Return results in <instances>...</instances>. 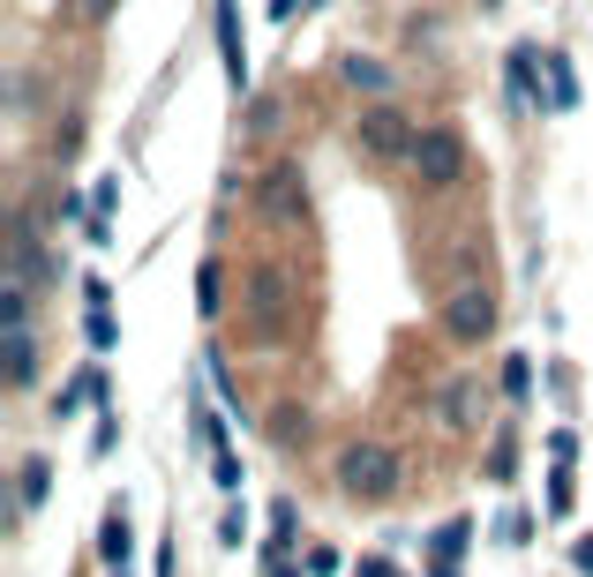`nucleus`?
Wrapping results in <instances>:
<instances>
[{
    "mask_svg": "<svg viewBox=\"0 0 593 577\" xmlns=\"http://www.w3.org/2000/svg\"><path fill=\"white\" fill-rule=\"evenodd\" d=\"M488 330H496V292L481 286V278H459L451 300H443V337L451 345H481Z\"/></svg>",
    "mask_w": 593,
    "mask_h": 577,
    "instance_id": "nucleus-4",
    "label": "nucleus"
},
{
    "mask_svg": "<svg viewBox=\"0 0 593 577\" xmlns=\"http://www.w3.org/2000/svg\"><path fill=\"white\" fill-rule=\"evenodd\" d=\"M571 563H579V570L593 577V533H579V540H571Z\"/></svg>",
    "mask_w": 593,
    "mask_h": 577,
    "instance_id": "nucleus-22",
    "label": "nucleus"
},
{
    "mask_svg": "<svg viewBox=\"0 0 593 577\" xmlns=\"http://www.w3.org/2000/svg\"><path fill=\"white\" fill-rule=\"evenodd\" d=\"M504 390L526 406V398H534V368H526V360H504Z\"/></svg>",
    "mask_w": 593,
    "mask_h": 577,
    "instance_id": "nucleus-14",
    "label": "nucleus"
},
{
    "mask_svg": "<svg viewBox=\"0 0 593 577\" xmlns=\"http://www.w3.org/2000/svg\"><path fill=\"white\" fill-rule=\"evenodd\" d=\"M353 143H361V158H414V121L398 113V106H369L361 121H353Z\"/></svg>",
    "mask_w": 593,
    "mask_h": 577,
    "instance_id": "nucleus-5",
    "label": "nucleus"
},
{
    "mask_svg": "<svg viewBox=\"0 0 593 577\" xmlns=\"http://www.w3.org/2000/svg\"><path fill=\"white\" fill-rule=\"evenodd\" d=\"M113 8H121V0H68V15H76V23H106Z\"/></svg>",
    "mask_w": 593,
    "mask_h": 577,
    "instance_id": "nucleus-16",
    "label": "nucleus"
},
{
    "mask_svg": "<svg viewBox=\"0 0 593 577\" xmlns=\"http://www.w3.org/2000/svg\"><path fill=\"white\" fill-rule=\"evenodd\" d=\"M278 121H286V106H278V98H255L249 121H241V135H249V143H271V135H278Z\"/></svg>",
    "mask_w": 593,
    "mask_h": 577,
    "instance_id": "nucleus-10",
    "label": "nucleus"
},
{
    "mask_svg": "<svg viewBox=\"0 0 593 577\" xmlns=\"http://www.w3.org/2000/svg\"><path fill=\"white\" fill-rule=\"evenodd\" d=\"M90 345H98V353L113 345V315H106V308H90Z\"/></svg>",
    "mask_w": 593,
    "mask_h": 577,
    "instance_id": "nucleus-20",
    "label": "nucleus"
},
{
    "mask_svg": "<svg viewBox=\"0 0 593 577\" xmlns=\"http://www.w3.org/2000/svg\"><path fill=\"white\" fill-rule=\"evenodd\" d=\"M549 90H556V98H549L556 113H563V106H579V82H571V68H563L556 53H549Z\"/></svg>",
    "mask_w": 593,
    "mask_h": 577,
    "instance_id": "nucleus-13",
    "label": "nucleus"
},
{
    "mask_svg": "<svg viewBox=\"0 0 593 577\" xmlns=\"http://www.w3.org/2000/svg\"><path fill=\"white\" fill-rule=\"evenodd\" d=\"M23 502H45V457L23 465Z\"/></svg>",
    "mask_w": 593,
    "mask_h": 577,
    "instance_id": "nucleus-18",
    "label": "nucleus"
},
{
    "mask_svg": "<svg viewBox=\"0 0 593 577\" xmlns=\"http://www.w3.org/2000/svg\"><path fill=\"white\" fill-rule=\"evenodd\" d=\"M459 547H466V525H443V533H436V555H443V563H451Z\"/></svg>",
    "mask_w": 593,
    "mask_h": 577,
    "instance_id": "nucleus-21",
    "label": "nucleus"
},
{
    "mask_svg": "<svg viewBox=\"0 0 593 577\" xmlns=\"http://www.w3.org/2000/svg\"><path fill=\"white\" fill-rule=\"evenodd\" d=\"M331 480H339V495H353V502H391L398 480H406V457L391 451V443H345L339 465H331Z\"/></svg>",
    "mask_w": 593,
    "mask_h": 577,
    "instance_id": "nucleus-2",
    "label": "nucleus"
},
{
    "mask_svg": "<svg viewBox=\"0 0 593 577\" xmlns=\"http://www.w3.org/2000/svg\"><path fill=\"white\" fill-rule=\"evenodd\" d=\"M218 45H226V76L241 90V82H249V53H241V8H233V0H218Z\"/></svg>",
    "mask_w": 593,
    "mask_h": 577,
    "instance_id": "nucleus-8",
    "label": "nucleus"
},
{
    "mask_svg": "<svg viewBox=\"0 0 593 577\" xmlns=\"http://www.w3.org/2000/svg\"><path fill=\"white\" fill-rule=\"evenodd\" d=\"M481 420V382H451L443 390V428H473Z\"/></svg>",
    "mask_w": 593,
    "mask_h": 577,
    "instance_id": "nucleus-9",
    "label": "nucleus"
},
{
    "mask_svg": "<svg viewBox=\"0 0 593 577\" xmlns=\"http://www.w3.org/2000/svg\"><path fill=\"white\" fill-rule=\"evenodd\" d=\"M428 577H459V570H451V563H436V570H428Z\"/></svg>",
    "mask_w": 593,
    "mask_h": 577,
    "instance_id": "nucleus-23",
    "label": "nucleus"
},
{
    "mask_svg": "<svg viewBox=\"0 0 593 577\" xmlns=\"http://www.w3.org/2000/svg\"><path fill=\"white\" fill-rule=\"evenodd\" d=\"M98 390H106V382H98V375H76V382H68V398H61V412H76V406H90V398H98Z\"/></svg>",
    "mask_w": 593,
    "mask_h": 577,
    "instance_id": "nucleus-15",
    "label": "nucleus"
},
{
    "mask_svg": "<svg viewBox=\"0 0 593 577\" xmlns=\"http://www.w3.org/2000/svg\"><path fill=\"white\" fill-rule=\"evenodd\" d=\"M98 547H106V563H113V570H128V510H121V502L106 510V533H98Z\"/></svg>",
    "mask_w": 593,
    "mask_h": 577,
    "instance_id": "nucleus-11",
    "label": "nucleus"
},
{
    "mask_svg": "<svg viewBox=\"0 0 593 577\" xmlns=\"http://www.w3.org/2000/svg\"><path fill=\"white\" fill-rule=\"evenodd\" d=\"M294 270L286 263H249L241 270V330H249V345H294Z\"/></svg>",
    "mask_w": 593,
    "mask_h": 577,
    "instance_id": "nucleus-1",
    "label": "nucleus"
},
{
    "mask_svg": "<svg viewBox=\"0 0 593 577\" xmlns=\"http://www.w3.org/2000/svg\"><path fill=\"white\" fill-rule=\"evenodd\" d=\"M196 308H204V315H218V308H226V270H218V263H204V270H196Z\"/></svg>",
    "mask_w": 593,
    "mask_h": 577,
    "instance_id": "nucleus-12",
    "label": "nucleus"
},
{
    "mask_svg": "<svg viewBox=\"0 0 593 577\" xmlns=\"http://www.w3.org/2000/svg\"><path fill=\"white\" fill-rule=\"evenodd\" d=\"M510 90H518V98H534V53H518V60H510Z\"/></svg>",
    "mask_w": 593,
    "mask_h": 577,
    "instance_id": "nucleus-19",
    "label": "nucleus"
},
{
    "mask_svg": "<svg viewBox=\"0 0 593 577\" xmlns=\"http://www.w3.org/2000/svg\"><path fill=\"white\" fill-rule=\"evenodd\" d=\"M31 375H39V337L31 323H8V390H31Z\"/></svg>",
    "mask_w": 593,
    "mask_h": 577,
    "instance_id": "nucleus-7",
    "label": "nucleus"
},
{
    "mask_svg": "<svg viewBox=\"0 0 593 577\" xmlns=\"http://www.w3.org/2000/svg\"><path fill=\"white\" fill-rule=\"evenodd\" d=\"M345 82H369V90H383V82H391V76H383L376 60H345Z\"/></svg>",
    "mask_w": 593,
    "mask_h": 577,
    "instance_id": "nucleus-17",
    "label": "nucleus"
},
{
    "mask_svg": "<svg viewBox=\"0 0 593 577\" xmlns=\"http://www.w3.org/2000/svg\"><path fill=\"white\" fill-rule=\"evenodd\" d=\"M406 165L421 173V188H459V180H466V135H459V127H421Z\"/></svg>",
    "mask_w": 593,
    "mask_h": 577,
    "instance_id": "nucleus-3",
    "label": "nucleus"
},
{
    "mask_svg": "<svg viewBox=\"0 0 593 577\" xmlns=\"http://www.w3.org/2000/svg\"><path fill=\"white\" fill-rule=\"evenodd\" d=\"M255 210H263L271 225H300V218H308V188H300V165H271V173H263V188H255Z\"/></svg>",
    "mask_w": 593,
    "mask_h": 577,
    "instance_id": "nucleus-6",
    "label": "nucleus"
},
{
    "mask_svg": "<svg viewBox=\"0 0 593 577\" xmlns=\"http://www.w3.org/2000/svg\"><path fill=\"white\" fill-rule=\"evenodd\" d=\"M369 577H398V570H383V563H376V570H369Z\"/></svg>",
    "mask_w": 593,
    "mask_h": 577,
    "instance_id": "nucleus-24",
    "label": "nucleus"
}]
</instances>
